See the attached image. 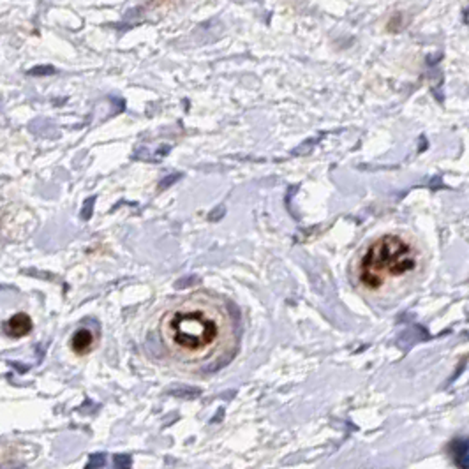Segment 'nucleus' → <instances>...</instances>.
Wrapping results in <instances>:
<instances>
[{
	"instance_id": "f257e3e1",
	"label": "nucleus",
	"mask_w": 469,
	"mask_h": 469,
	"mask_svg": "<svg viewBox=\"0 0 469 469\" xmlns=\"http://www.w3.org/2000/svg\"><path fill=\"white\" fill-rule=\"evenodd\" d=\"M416 268V254L404 238L385 235L369 246L361 256L358 277L369 289H378L390 277H402Z\"/></svg>"
},
{
	"instance_id": "f03ea898",
	"label": "nucleus",
	"mask_w": 469,
	"mask_h": 469,
	"mask_svg": "<svg viewBox=\"0 0 469 469\" xmlns=\"http://www.w3.org/2000/svg\"><path fill=\"white\" fill-rule=\"evenodd\" d=\"M219 335L216 319L201 310H178L168 319L166 337L184 351H201Z\"/></svg>"
},
{
	"instance_id": "7ed1b4c3",
	"label": "nucleus",
	"mask_w": 469,
	"mask_h": 469,
	"mask_svg": "<svg viewBox=\"0 0 469 469\" xmlns=\"http://www.w3.org/2000/svg\"><path fill=\"white\" fill-rule=\"evenodd\" d=\"M4 328H5V333H7V335L14 337V339H20V337H25L30 333L32 328H34V323H32V319L28 314H25V312H18V314L11 316V318L5 321Z\"/></svg>"
},
{
	"instance_id": "20e7f679",
	"label": "nucleus",
	"mask_w": 469,
	"mask_h": 469,
	"mask_svg": "<svg viewBox=\"0 0 469 469\" xmlns=\"http://www.w3.org/2000/svg\"><path fill=\"white\" fill-rule=\"evenodd\" d=\"M94 346V335H92L90 330L86 328H80V330L74 331L73 339H71V348L76 355H85L88 353Z\"/></svg>"
},
{
	"instance_id": "39448f33",
	"label": "nucleus",
	"mask_w": 469,
	"mask_h": 469,
	"mask_svg": "<svg viewBox=\"0 0 469 469\" xmlns=\"http://www.w3.org/2000/svg\"><path fill=\"white\" fill-rule=\"evenodd\" d=\"M171 395L180 397V399H194L201 393V390H196V388H180V390H171Z\"/></svg>"
},
{
	"instance_id": "423d86ee",
	"label": "nucleus",
	"mask_w": 469,
	"mask_h": 469,
	"mask_svg": "<svg viewBox=\"0 0 469 469\" xmlns=\"http://www.w3.org/2000/svg\"><path fill=\"white\" fill-rule=\"evenodd\" d=\"M55 67L53 65H37L34 69L28 71L30 76H50V74H55Z\"/></svg>"
},
{
	"instance_id": "0eeeda50",
	"label": "nucleus",
	"mask_w": 469,
	"mask_h": 469,
	"mask_svg": "<svg viewBox=\"0 0 469 469\" xmlns=\"http://www.w3.org/2000/svg\"><path fill=\"white\" fill-rule=\"evenodd\" d=\"M104 453H94V455H90V459H88V462H86V469H94V468H103L104 464H106V459H104Z\"/></svg>"
},
{
	"instance_id": "6e6552de",
	"label": "nucleus",
	"mask_w": 469,
	"mask_h": 469,
	"mask_svg": "<svg viewBox=\"0 0 469 469\" xmlns=\"http://www.w3.org/2000/svg\"><path fill=\"white\" fill-rule=\"evenodd\" d=\"M133 464V461H131L129 455H124V453H118V455L113 457V466L118 469L122 468H129V466Z\"/></svg>"
},
{
	"instance_id": "1a4fd4ad",
	"label": "nucleus",
	"mask_w": 469,
	"mask_h": 469,
	"mask_svg": "<svg viewBox=\"0 0 469 469\" xmlns=\"http://www.w3.org/2000/svg\"><path fill=\"white\" fill-rule=\"evenodd\" d=\"M94 203H95V196H92V198H88L85 201V205H83V210H82V219L88 221L92 217V210H94Z\"/></svg>"
},
{
	"instance_id": "9d476101",
	"label": "nucleus",
	"mask_w": 469,
	"mask_h": 469,
	"mask_svg": "<svg viewBox=\"0 0 469 469\" xmlns=\"http://www.w3.org/2000/svg\"><path fill=\"white\" fill-rule=\"evenodd\" d=\"M178 178H180V173H175V175H173V177H166V178H164V180H163V182H161V184H159V187H161V189H166V187H168V185H171L173 182H177Z\"/></svg>"
}]
</instances>
